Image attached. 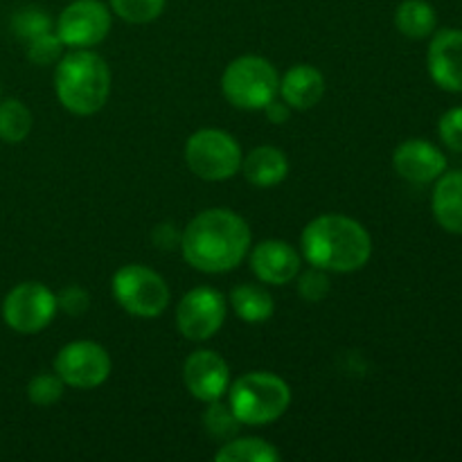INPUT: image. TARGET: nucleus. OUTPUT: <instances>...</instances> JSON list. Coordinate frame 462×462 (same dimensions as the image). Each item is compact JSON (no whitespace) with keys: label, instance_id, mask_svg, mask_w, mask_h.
Segmentation results:
<instances>
[{"label":"nucleus","instance_id":"nucleus-1","mask_svg":"<svg viewBox=\"0 0 462 462\" xmlns=\"http://www.w3.org/2000/svg\"><path fill=\"white\" fill-rule=\"evenodd\" d=\"M253 235L244 217L228 208L203 210L180 233V253L201 273L235 271L251 251Z\"/></svg>","mask_w":462,"mask_h":462},{"label":"nucleus","instance_id":"nucleus-2","mask_svg":"<svg viewBox=\"0 0 462 462\" xmlns=\"http://www.w3.org/2000/svg\"><path fill=\"white\" fill-rule=\"evenodd\" d=\"M300 255L328 273H355L373 255V237L364 224L346 215H320L300 235Z\"/></svg>","mask_w":462,"mask_h":462},{"label":"nucleus","instance_id":"nucleus-3","mask_svg":"<svg viewBox=\"0 0 462 462\" xmlns=\"http://www.w3.org/2000/svg\"><path fill=\"white\" fill-rule=\"evenodd\" d=\"M54 93L72 116H95L111 93V70L97 52L70 50L54 68Z\"/></svg>","mask_w":462,"mask_h":462},{"label":"nucleus","instance_id":"nucleus-4","mask_svg":"<svg viewBox=\"0 0 462 462\" xmlns=\"http://www.w3.org/2000/svg\"><path fill=\"white\" fill-rule=\"evenodd\" d=\"M228 406L242 427H264L282 418L291 406V388L282 377L264 370L246 373L228 386Z\"/></svg>","mask_w":462,"mask_h":462},{"label":"nucleus","instance_id":"nucleus-5","mask_svg":"<svg viewBox=\"0 0 462 462\" xmlns=\"http://www.w3.org/2000/svg\"><path fill=\"white\" fill-rule=\"evenodd\" d=\"M280 75L273 63L257 54L230 61L221 75V93L242 111H264L278 97Z\"/></svg>","mask_w":462,"mask_h":462},{"label":"nucleus","instance_id":"nucleus-6","mask_svg":"<svg viewBox=\"0 0 462 462\" xmlns=\"http://www.w3.org/2000/svg\"><path fill=\"white\" fill-rule=\"evenodd\" d=\"M242 147L224 129H199L185 143V162L197 179L208 183L228 180L242 170Z\"/></svg>","mask_w":462,"mask_h":462},{"label":"nucleus","instance_id":"nucleus-7","mask_svg":"<svg viewBox=\"0 0 462 462\" xmlns=\"http://www.w3.org/2000/svg\"><path fill=\"white\" fill-rule=\"evenodd\" d=\"M117 305L135 319H156L170 307L171 293L165 278L144 264H125L111 280Z\"/></svg>","mask_w":462,"mask_h":462},{"label":"nucleus","instance_id":"nucleus-8","mask_svg":"<svg viewBox=\"0 0 462 462\" xmlns=\"http://www.w3.org/2000/svg\"><path fill=\"white\" fill-rule=\"evenodd\" d=\"M57 293L41 282H21L5 296L3 319L18 334H39L57 316Z\"/></svg>","mask_w":462,"mask_h":462},{"label":"nucleus","instance_id":"nucleus-9","mask_svg":"<svg viewBox=\"0 0 462 462\" xmlns=\"http://www.w3.org/2000/svg\"><path fill=\"white\" fill-rule=\"evenodd\" d=\"M228 298L212 287H197L185 293L176 307V328L188 341L203 343L224 328Z\"/></svg>","mask_w":462,"mask_h":462},{"label":"nucleus","instance_id":"nucleus-10","mask_svg":"<svg viewBox=\"0 0 462 462\" xmlns=\"http://www.w3.org/2000/svg\"><path fill=\"white\" fill-rule=\"evenodd\" d=\"M111 356L106 347L95 341H72L59 350L54 359V373L68 388L90 391L111 377Z\"/></svg>","mask_w":462,"mask_h":462},{"label":"nucleus","instance_id":"nucleus-11","mask_svg":"<svg viewBox=\"0 0 462 462\" xmlns=\"http://www.w3.org/2000/svg\"><path fill=\"white\" fill-rule=\"evenodd\" d=\"M66 48H95L111 32V9L102 0H72L54 25Z\"/></svg>","mask_w":462,"mask_h":462},{"label":"nucleus","instance_id":"nucleus-12","mask_svg":"<svg viewBox=\"0 0 462 462\" xmlns=\"http://www.w3.org/2000/svg\"><path fill=\"white\" fill-rule=\"evenodd\" d=\"M185 388L194 400L210 404L224 400L230 386V368L221 355L212 350H197L185 359L183 365Z\"/></svg>","mask_w":462,"mask_h":462},{"label":"nucleus","instance_id":"nucleus-13","mask_svg":"<svg viewBox=\"0 0 462 462\" xmlns=\"http://www.w3.org/2000/svg\"><path fill=\"white\" fill-rule=\"evenodd\" d=\"M251 271L262 284L282 287L296 280L302 269V255L296 246L282 239H264L248 251Z\"/></svg>","mask_w":462,"mask_h":462},{"label":"nucleus","instance_id":"nucleus-14","mask_svg":"<svg viewBox=\"0 0 462 462\" xmlns=\"http://www.w3.org/2000/svg\"><path fill=\"white\" fill-rule=\"evenodd\" d=\"M427 68L433 84L447 93H462V30L445 27L431 34Z\"/></svg>","mask_w":462,"mask_h":462},{"label":"nucleus","instance_id":"nucleus-15","mask_svg":"<svg viewBox=\"0 0 462 462\" xmlns=\"http://www.w3.org/2000/svg\"><path fill=\"white\" fill-rule=\"evenodd\" d=\"M393 167L409 183L429 185L447 171V156L429 140L411 138L395 149Z\"/></svg>","mask_w":462,"mask_h":462},{"label":"nucleus","instance_id":"nucleus-16","mask_svg":"<svg viewBox=\"0 0 462 462\" xmlns=\"http://www.w3.org/2000/svg\"><path fill=\"white\" fill-rule=\"evenodd\" d=\"M325 77L310 63H296L280 77L278 97L291 106V111H310L323 99Z\"/></svg>","mask_w":462,"mask_h":462},{"label":"nucleus","instance_id":"nucleus-17","mask_svg":"<svg viewBox=\"0 0 462 462\" xmlns=\"http://www.w3.org/2000/svg\"><path fill=\"white\" fill-rule=\"evenodd\" d=\"M244 179L255 188H275L289 176V158L282 149L262 144L242 158Z\"/></svg>","mask_w":462,"mask_h":462},{"label":"nucleus","instance_id":"nucleus-18","mask_svg":"<svg viewBox=\"0 0 462 462\" xmlns=\"http://www.w3.org/2000/svg\"><path fill=\"white\" fill-rule=\"evenodd\" d=\"M431 210L438 226L451 235H462V170L445 171L436 180Z\"/></svg>","mask_w":462,"mask_h":462},{"label":"nucleus","instance_id":"nucleus-19","mask_svg":"<svg viewBox=\"0 0 462 462\" xmlns=\"http://www.w3.org/2000/svg\"><path fill=\"white\" fill-rule=\"evenodd\" d=\"M230 307L235 316L248 325H260L273 316L275 302L269 289L255 282H244L230 291Z\"/></svg>","mask_w":462,"mask_h":462},{"label":"nucleus","instance_id":"nucleus-20","mask_svg":"<svg viewBox=\"0 0 462 462\" xmlns=\"http://www.w3.org/2000/svg\"><path fill=\"white\" fill-rule=\"evenodd\" d=\"M395 27L406 39H429L438 27L436 9L427 0H402L395 9Z\"/></svg>","mask_w":462,"mask_h":462},{"label":"nucleus","instance_id":"nucleus-21","mask_svg":"<svg viewBox=\"0 0 462 462\" xmlns=\"http://www.w3.org/2000/svg\"><path fill=\"white\" fill-rule=\"evenodd\" d=\"M217 462H278L280 451L262 438H230L221 442Z\"/></svg>","mask_w":462,"mask_h":462},{"label":"nucleus","instance_id":"nucleus-22","mask_svg":"<svg viewBox=\"0 0 462 462\" xmlns=\"http://www.w3.org/2000/svg\"><path fill=\"white\" fill-rule=\"evenodd\" d=\"M34 117L21 99H3L0 102V140L7 144H18L30 135Z\"/></svg>","mask_w":462,"mask_h":462},{"label":"nucleus","instance_id":"nucleus-23","mask_svg":"<svg viewBox=\"0 0 462 462\" xmlns=\"http://www.w3.org/2000/svg\"><path fill=\"white\" fill-rule=\"evenodd\" d=\"M203 427H206L208 436L226 442L237 436L239 429H242V422L235 418L233 409L228 404H221V400H217L208 404L206 413H203Z\"/></svg>","mask_w":462,"mask_h":462},{"label":"nucleus","instance_id":"nucleus-24","mask_svg":"<svg viewBox=\"0 0 462 462\" xmlns=\"http://www.w3.org/2000/svg\"><path fill=\"white\" fill-rule=\"evenodd\" d=\"M167 0H108L111 12L120 16L122 21L144 25V23L156 21L165 9Z\"/></svg>","mask_w":462,"mask_h":462},{"label":"nucleus","instance_id":"nucleus-25","mask_svg":"<svg viewBox=\"0 0 462 462\" xmlns=\"http://www.w3.org/2000/svg\"><path fill=\"white\" fill-rule=\"evenodd\" d=\"M12 32L27 43L45 32H52V18L41 7H21L12 16Z\"/></svg>","mask_w":462,"mask_h":462},{"label":"nucleus","instance_id":"nucleus-26","mask_svg":"<svg viewBox=\"0 0 462 462\" xmlns=\"http://www.w3.org/2000/svg\"><path fill=\"white\" fill-rule=\"evenodd\" d=\"M63 391H66V383L61 382L57 373H39L27 383V400L34 406L45 409V406L57 404L61 400Z\"/></svg>","mask_w":462,"mask_h":462},{"label":"nucleus","instance_id":"nucleus-27","mask_svg":"<svg viewBox=\"0 0 462 462\" xmlns=\"http://www.w3.org/2000/svg\"><path fill=\"white\" fill-rule=\"evenodd\" d=\"M63 48H66V45L59 39L57 32H45V34L27 41L25 54L34 66H54V63L63 57Z\"/></svg>","mask_w":462,"mask_h":462},{"label":"nucleus","instance_id":"nucleus-28","mask_svg":"<svg viewBox=\"0 0 462 462\" xmlns=\"http://www.w3.org/2000/svg\"><path fill=\"white\" fill-rule=\"evenodd\" d=\"M296 282L298 296L307 302H323L328 298L329 289H332L328 271L316 269V266H310L307 271L300 269V273L296 275Z\"/></svg>","mask_w":462,"mask_h":462},{"label":"nucleus","instance_id":"nucleus-29","mask_svg":"<svg viewBox=\"0 0 462 462\" xmlns=\"http://www.w3.org/2000/svg\"><path fill=\"white\" fill-rule=\"evenodd\" d=\"M438 135L442 144L454 153H462V106L449 108L438 120Z\"/></svg>","mask_w":462,"mask_h":462},{"label":"nucleus","instance_id":"nucleus-30","mask_svg":"<svg viewBox=\"0 0 462 462\" xmlns=\"http://www.w3.org/2000/svg\"><path fill=\"white\" fill-rule=\"evenodd\" d=\"M57 307L63 314L72 316V319H79L90 307L88 291L84 287H79V284H68V287H63L57 293Z\"/></svg>","mask_w":462,"mask_h":462},{"label":"nucleus","instance_id":"nucleus-31","mask_svg":"<svg viewBox=\"0 0 462 462\" xmlns=\"http://www.w3.org/2000/svg\"><path fill=\"white\" fill-rule=\"evenodd\" d=\"M152 239L156 244V248H162V251H171V248L180 246V233H176V228L171 224L156 226L152 233Z\"/></svg>","mask_w":462,"mask_h":462},{"label":"nucleus","instance_id":"nucleus-32","mask_svg":"<svg viewBox=\"0 0 462 462\" xmlns=\"http://www.w3.org/2000/svg\"><path fill=\"white\" fill-rule=\"evenodd\" d=\"M264 113H266V117L273 122V125H284V122L291 117V106H289L287 102H282L280 97H275L273 102L264 108Z\"/></svg>","mask_w":462,"mask_h":462}]
</instances>
